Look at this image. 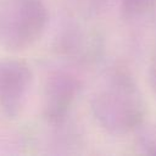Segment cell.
I'll return each mask as SVG.
<instances>
[{
  "label": "cell",
  "instance_id": "7",
  "mask_svg": "<svg viewBox=\"0 0 156 156\" xmlns=\"http://www.w3.org/2000/svg\"><path fill=\"white\" fill-rule=\"evenodd\" d=\"M149 80H150V85L152 90L156 93V56L154 57L150 65V68H149Z\"/></svg>",
  "mask_w": 156,
  "mask_h": 156
},
{
  "label": "cell",
  "instance_id": "4",
  "mask_svg": "<svg viewBox=\"0 0 156 156\" xmlns=\"http://www.w3.org/2000/svg\"><path fill=\"white\" fill-rule=\"evenodd\" d=\"M79 90L80 82L72 73L63 69L51 72L44 87V117L51 123H60L66 117Z\"/></svg>",
  "mask_w": 156,
  "mask_h": 156
},
{
  "label": "cell",
  "instance_id": "6",
  "mask_svg": "<svg viewBox=\"0 0 156 156\" xmlns=\"http://www.w3.org/2000/svg\"><path fill=\"white\" fill-rule=\"evenodd\" d=\"M138 135V145L143 152L156 155V124L151 126H140Z\"/></svg>",
  "mask_w": 156,
  "mask_h": 156
},
{
  "label": "cell",
  "instance_id": "2",
  "mask_svg": "<svg viewBox=\"0 0 156 156\" xmlns=\"http://www.w3.org/2000/svg\"><path fill=\"white\" fill-rule=\"evenodd\" d=\"M48 20L43 0H0V46L26 50L40 39Z\"/></svg>",
  "mask_w": 156,
  "mask_h": 156
},
{
  "label": "cell",
  "instance_id": "3",
  "mask_svg": "<svg viewBox=\"0 0 156 156\" xmlns=\"http://www.w3.org/2000/svg\"><path fill=\"white\" fill-rule=\"evenodd\" d=\"M33 74L20 60H0V108L7 117H17L27 101Z\"/></svg>",
  "mask_w": 156,
  "mask_h": 156
},
{
  "label": "cell",
  "instance_id": "1",
  "mask_svg": "<svg viewBox=\"0 0 156 156\" xmlns=\"http://www.w3.org/2000/svg\"><path fill=\"white\" fill-rule=\"evenodd\" d=\"M91 111L105 130L122 135L143 124L145 105L132 76L126 69L116 68L93 96Z\"/></svg>",
  "mask_w": 156,
  "mask_h": 156
},
{
  "label": "cell",
  "instance_id": "5",
  "mask_svg": "<svg viewBox=\"0 0 156 156\" xmlns=\"http://www.w3.org/2000/svg\"><path fill=\"white\" fill-rule=\"evenodd\" d=\"M121 9L127 18H139L156 11V0H121Z\"/></svg>",
  "mask_w": 156,
  "mask_h": 156
}]
</instances>
